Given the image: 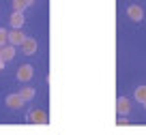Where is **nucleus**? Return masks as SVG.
<instances>
[{
	"instance_id": "obj_13",
	"label": "nucleus",
	"mask_w": 146,
	"mask_h": 135,
	"mask_svg": "<svg viewBox=\"0 0 146 135\" xmlns=\"http://www.w3.org/2000/svg\"><path fill=\"white\" fill-rule=\"evenodd\" d=\"M7 41H9V32H7L5 28H0V47L7 45Z\"/></svg>"
},
{
	"instance_id": "obj_4",
	"label": "nucleus",
	"mask_w": 146,
	"mask_h": 135,
	"mask_svg": "<svg viewBox=\"0 0 146 135\" xmlns=\"http://www.w3.org/2000/svg\"><path fill=\"white\" fill-rule=\"evenodd\" d=\"M26 39H28V36H24L19 28H13V30L9 32V43H11V45H15V47H17V45H22Z\"/></svg>"
},
{
	"instance_id": "obj_7",
	"label": "nucleus",
	"mask_w": 146,
	"mask_h": 135,
	"mask_svg": "<svg viewBox=\"0 0 146 135\" xmlns=\"http://www.w3.org/2000/svg\"><path fill=\"white\" fill-rule=\"evenodd\" d=\"M129 99H125V97H118L116 99V112H118V116H125V114L129 112Z\"/></svg>"
},
{
	"instance_id": "obj_10",
	"label": "nucleus",
	"mask_w": 146,
	"mask_h": 135,
	"mask_svg": "<svg viewBox=\"0 0 146 135\" xmlns=\"http://www.w3.org/2000/svg\"><path fill=\"white\" fill-rule=\"evenodd\" d=\"M133 97H135V101L144 103V101H146V86H137L135 92H133Z\"/></svg>"
},
{
	"instance_id": "obj_11",
	"label": "nucleus",
	"mask_w": 146,
	"mask_h": 135,
	"mask_svg": "<svg viewBox=\"0 0 146 135\" xmlns=\"http://www.w3.org/2000/svg\"><path fill=\"white\" fill-rule=\"evenodd\" d=\"M19 95H22L24 101H30V99H35V88H30V86H24Z\"/></svg>"
},
{
	"instance_id": "obj_6",
	"label": "nucleus",
	"mask_w": 146,
	"mask_h": 135,
	"mask_svg": "<svg viewBox=\"0 0 146 135\" xmlns=\"http://www.w3.org/2000/svg\"><path fill=\"white\" fill-rule=\"evenodd\" d=\"M36 41L35 39H26L22 43V54H26V56H32V54H36Z\"/></svg>"
},
{
	"instance_id": "obj_2",
	"label": "nucleus",
	"mask_w": 146,
	"mask_h": 135,
	"mask_svg": "<svg viewBox=\"0 0 146 135\" xmlns=\"http://www.w3.org/2000/svg\"><path fill=\"white\" fill-rule=\"evenodd\" d=\"M28 120L35 122V124H45L47 122V114L43 112V109H32V112L28 114Z\"/></svg>"
},
{
	"instance_id": "obj_12",
	"label": "nucleus",
	"mask_w": 146,
	"mask_h": 135,
	"mask_svg": "<svg viewBox=\"0 0 146 135\" xmlns=\"http://www.w3.org/2000/svg\"><path fill=\"white\" fill-rule=\"evenodd\" d=\"M26 7H28L26 0H13V9H15V11H24Z\"/></svg>"
},
{
	"instance_id": "obj_8",
	"label": "nucleus",
	"mask_w": 146,
	"mask_h": 135,
	"mask_svg": "<svg viewBox=\"0 0 146 135\" xmlns=\"http://www.w3.org/2000/svg\"><path fill=\"white\" fill-rule=\"evenodd\" d=\"M7 105H9L11 109H19V107L24 105L22 95H9V97H7Z\"/></svg>"
},
{
	"instance_id": "obj_14",
	"label": "nucleus",
	"mask_w": 146,
	"mask_h": 135,
	"mask_svg": "<svg viewBox=\"0 0 146 135\" xmlns=\"http://www.w3.org/2000/svg\"><path fill=\"white\" fill-rule=\"evenodd\" d=\"M2 69H5V60L0 58V71H2Z\"/></svg>"
},
{
	"instance_id": "obj_1",
	"label": "nucleus",
	"mask_w": 146,
	"mask_h": 135,
	"mask_svg": "<svg viewBox=\"0 0 146 135\" xmlns=\"http://www.w3.org/2000/svg\"><path fill=\"white\" fill-rule=\"evenodd\" d=\"M32 75H35V71H32L30 64H22V67L17 69V73H15V77H17L19 81H30Z\"/></svg>"
},
{
	"instance_id": "obj_9",
	"label": "nucleus",
	"mask_w": 146,
	"mask_h": 135,
	"mask_svg": "<svg viewBox=\"0 0 146 135\" xmlns=\"http://www.w3.org/2000/svg\"><path fill=\"white\" fill-rule=\"evenodd\" d=\"M24 22H26V17H24L22 11H13V15H11V26L13 28H22Z\"/></svg>"
},
{
	"instance_id": "obj_3",
	"label": "nucleus",
	"mask_w": 146,
	"mask_h": 135,
	"mask_svg": "<svg viewBox=\"0 0 146 135\" xmlns=\"http://www.w3.org/2000/svg\"><path fill=\"white\" fill-rule=\"evenodd\" d=\"M127 17L131 19V22H142V19H144V11H142V7L131 5L127 9Z\"/></svg>"
},
{
	"instance_id": "obj_15",
	"label": "nucleus",
	"mask_w": 146,
	"mask_h": 135,
	"mask_svg": "<svg viewBox=\"0 0 146 135\" xmlns=\"http://www.w3.org/2000/svg\"><path fill=\"white\" fill-rule=\"evenodd\" d=\"M26 2H28V5H32V2H35V0H26Z\"/></svg>"
},
{
	"instance_id": "obj_16",
	"label": "nucleus",
	"mask_w": 146,
	"mask_h": 135,
	"mask_svg": "<svg viewBox=\"0 0 146 135\" xmlns=\"http://www.w3.org/2000/svg\"><path fill=\"white\" fill-rule=\"evenodd\" d=\"M144 107H146V101H144Z\"/></svg>"
},
{
	"instance_id": "obj_5",
	"label": "nucleus",
	"mask_w": 146,
	"mask_h": 135,
	"mask_svg": "<svg viewBox=\"0 0 146 135\" xmlns=\"http://www.w3.org/2000/svg\"><path fill=\"white\" fill-rule=\"evenodd\" d=\"M0 58L5 60V62H9V60H13L15 58V45H2L0 47Z\"/></svg>"
}]
</instances>
